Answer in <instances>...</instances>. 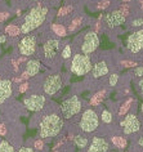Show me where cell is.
Returning <instances> with one entry per match:
<instances>
[{"instance_id": "cell-3", "label": "cell", "mask_w": 143, "mask_h": 152, "mask_svg": "<svg viewBox=\"0 0 143 152\" xmlns=\"http://www.w3.org/2000/svg\"><path fill=\"white\" fill-rule=\"evenodd\" d=\"M92 67H93L92 59H90V57L88 54H84V53L74 54L72 61H71V64H70V70L74 75L84 76L86 74H89Z\"/></svg>"}, {"instance_id": "cell-39", "label": "cell", "mask_w": 143, "mask_h": 152, "mask_svg": "<svg viewBox=\"0 0 143 152\" xmlns=\"http://www.w3.org/2000/svg\"><path fill=\"white\" fill-rule=\"evenodd\" d=\"M99 30H101V23H99V21H98L96 25H94V30H93V31L94 32H99Z\"/></svg>"}, {"instance_id": "cell-35", "label": "cell", "mask_w": 143, "mask_h": 152, "mask_svg": "<svg viewBox=\"0 0 143 152\" xmlns=\"http://www.w3.org/2000/svg\"><path fill=\"white\" fill-rule=\"evenodd\" d=\"M27 89H28V83H27V81L22 83V84L18 86V92H20V93H25Z\"/></svg>"}, {"instance_id": "cell-1", "label": "cell", "mask_w": 143, "mask_h": 152, "mask_svg": "<svg viewBox=\"0 0 143 152\" xmlns=\"http://www.w3.org/2000/svg\"><path fill=\"white\" fill-rule=\"evenodd\" d=\"M49 13L48 7H44L41 1H37L35 7H32L28 10V13L22 18V23L20 26L21 34L26 35V34H31L32 31H35L36 28H39L41 25L45 22Z\"/></svg>"}, {"instance_id": "cell-11", "label": "cell", "mask_w": 143, "mask_h": 152, "mask_svg": "<svg viewBox=\"0 0 143 152\" xmlns=\"http://www.w3.org/2000/svg\"><path fill=\"white\" fill-rule=\"evenodd\" d=\"M59 48H61V41L57 39H49L47 40L43 45V57L47 61H53L55 59Z\"/></svg>"}, {"instance_id": "cell-32", "label": "cell", "mask_w": 143, "mask_h": 152, "mask_svg": "<svg viewBox=\"0 0 143 152\" xmlns=\"http://www.w3.org/2000/svg\"><path fill=\"white\" fill-rule=\"evenodd\" d=\"M34 148L35 150H44V142H43V139H37V140H35V143H34Z\"/></svg>"}, {"instance_id": "cell-30", "label": "cell", "mask_w": 143, "mask_h": 152, "mask_svg": "<svg viewBox=\"0 0 143 152\" xmlns=\"http://www.w3.org/2000/svg\"><path fill=\"white\" fill-rule=\"evenodd\" d=\"M10 17V12L8 10H0V22H4Z\"/></svg>"}, {"instance_id": "cell-21", "label": "cell", "mask_w": 143, "mask_h": 152, "mask_svg": "<svg viewBox=\"0 0 143 152\" xmlns=\"http://www.w3.org/2000/svg\"><path fill=\"white\" fill-rule=\"evenodd\" d=\"M104 96H106V90H101V92L96 93L94 96L92 97V99H90V106H93V107H96V106H98L101 102H102V99L104 98Z\"/></svg>"}, {"instance_id": "cell-29", "label": "cell", "mask_w": 143, "mask_h": 152, "mask_svg": "<svg viewBox=\"0 0 143 152\" xmlns=\"http://www.w3.org/2000/svg\"><path fill=\"white\" fill-rule=\"evenodd\" d=\"M119 81V75L117 74H112L110 76V80H108V84H110V86H115L116 84H117Z\"/></svg>"}, {"instance_id": "cell-48", "label": "cell", "mask_w": 143, "mask_h": 152, "mask_svg": "<svg viewBox=\"0 0 143 152\" xmlns=\"http://www.w3.org/2000/svg\"><path fill=\"white\" fill-rule=\"evenodd\" d=\"M0 79H1V76H0Z\"/></svg>"}, {"instance_id": "cell-5", "label": "cell", "mask_w": 143, "mask_h": 152, "mask_svg": "<svg viewBox=\"0 0 143 152\" xmlns=\"http://www.w3.org/2000/svg\"><path fill=\"white\" fill-rule=\"evenodd\" d=\"M17 49H18V53H20L21 56H25V57L34 56L36 53V50H37V39H36V36L26 34V36H23L20 41H18Z\"/></svg>"}, {"instance_id": "cell-18", "label": "cell", "mask_w": 143, "mask_h": 152, "mask_svg": "<svg viewBox=\"0 0 143 152\" xmlns=\"http://www.w3.org/2000/svg\"><path fill=\"white\" fill-rule=\"evenodd\" d=\"M5 34L10 37H17L18 35H21V30H20V26L16 25V23H10L8 25L7 27L4 28Z\"/></svg>"}, {"instance_id": "cell-14", "label": "cell", "mask_w": 143, "mask_h": 152, "mask_svg": "<svg viewBox=\"0 0 143 152\" xmlns=\"http://www.w3.org/2000/svg\"><path fill=\"white\" fill-rule=\"evenodd\" d=\"M108 150H110V144L106 139L102 137H94L86 152H108Z\"/></svg>"}, {"instance_id": "cell-15", "label": "cell", "mask_w": 143, "mask_h": 152, "mask_svg": "<svg viewBox=\"0 0 143 152\" xmlns=\"http://www.w3.org/2000/svg\"><path fill=\"white\" fill-rule=\"evenodd\" d=\"M13 96V84L9 79H0V103Z\"/></svg>"}, {"instance_id": "cell-25", "label": "cell", "mask_w": 143, "mask_h": 152, "mask_svg": "<svg viewBox=\"0 0 143 152\" xmlns=\"http://www.w3.org/2000/svg\"><path fill=\"white\" fill-rule=\"evenodd\" d=\"M0 152H14V147L8 140L3 139L1 142H0Z\"/></svg>"}, {"instance_id": "cell-47", "label": "cell", "mask_w": 143, "mask_h": 152, "mask_svg": "<svg viewBox=\"0 0 143 152\" xmlns=\"http://www.w3.org/2000/svg\"><path fill=\"white\" fill-rule=\"evenodd\" d=\"M53 152H58V151H55V150H54V151H53Z\"/></svg>"}, {"instance_id": "cell-10", "label": "cell", "mask_w": 143, "mask_h": 152, "mask_svg": "<svg viewBox=\"0 0 143 152\" xmlns=\"http://www.w3.org/2000/svg\"><path fill=\"white\" fill-rule=\"evenodd\" d=\"M121 128L125 135L134 134V133L139 132V129H141V121L138 120V117L134 113H128L121 121Z\"/></svg>"}, {"instance_id": "cell-6", "label": "cell", "mask_w": 143, "mask_h": 152, "mask_svg": "<svg viewBox=\"0 0 143 152\" xmlns=\"http://www.w3.org/2000/svg\"><path fill=\"white\" fill-rule=\"evenodd\" d=\"M81 110H82V103H81L80 98L76 96L63 101L61 104V113L65 119H71L75 115H77Z\"/></svg>"}, {"instance_id": "cell-42", "label": "cell", "mask_w": 143, "mask_h": 152, "mask_svg": "<svg viewBox=\"0 0 143 152\" xmlns=\"http://www.w3.org/2000/svg\"><path fill=\"white\" fill-rule=\"evenodd\" d=\"M138 144H139V147H141L142 150H143V134H142L141 138H139V140H138Z\"/></svg>"}, {"instance_id": "cell-40", "label": "cell", "mask_w": 143, "mask_h": 152, "mask_svg": "<svg viewBox=\"0 0 143 152\" xmlns=\"http://www.w3.org/2000/svg\"><path fill=\"white\" fill-rule=\"evenodd\" d=\"M7 41V36L5 35H0V44H4Z\"/></svg>"}, {"instance_id": "cell-33", "label": "cell", "mask_w": 143, "mask_h": 152, "mask_svg": "<svg viewBox=\"0 0 143 152\" xmlns=\"http://www.w3.org/2000/svg\"><path fill=\"white\" fill-rule=\"evenodd\" d=\"M133 74L135 77H143V66H139L137 68H134Z\"/></svg>"}, {"instance_id": "cell-13", "label": "cell", "mask_w": 143, "mask_h": 152, "mask_svg": "<svg viewBox=\"0 0 143 152\" xmlns=\"http://www.w3.org/2000/svg\"><path fill=\"white\" fill-rule=\"evenodd\" d=\"M104 22L108 27H117L125 22V16L121 13V10H114L104 16Z\"/></svg>"}, {"instance_id": "cell-24", "label": "cell", "mask_w": 143, "mask_h": 152, "mask_svg": "<svg viewBox=\"0 0 143 152\" xmlns=\"http://www.w3.org/2000/svg\"><path fill=\"white\" fill-rule=\"evenodd\" d=\"M101 120H102L104 124H111L112 120H114V116H112V113L108 111V110H103V111L101 112Z\"/></svg>"}, {"instance_id": "cell-31", "label": "cell", "mask_w": 143, "mask_h": 152, "mask_svg": "<svg viewBox=\"0 0 143 152\" xmlns=\"http://www.w3.org/2000/svg\"><path fill=\"white\" fill-rule=\"evenodd\" d=\"M121 66H124L125 68H130L134 66H138L137 62H133V61H121Z\"/></svg>"}, {"instance_id": "cell-19", "label": "cell", "mask_w": 143, "mask_h": 152, "mask_svg": "<svg viewBox=\"0 0 143 152\" xmlns=\"http://www.w3.org/2000/svg\"><path fill=\"white\" fill-rule=\"evenodd\" d=\"M111 142L114 143L115 147L121 148V150L126 148V146H128L126 138H124V137H121V135H112V137H111Z\"/></svg>"}, {"instance_id": "cell-9", "label": "cell", "mask_w": 143, "mask_h": 152, "mask_svg": "<svg viewBox=\"0 0 143 152\" xmlns=\"http://www.w3.org/2000/svg\"><path fill=\"white\" fill-rule=\"evenodd\" d=\"M47 103V98L44 94H31V96L26 97L23 99V104L28 111L39 112L45 107Z\"/></svg>"}, {"instance_id": "cell-44", "label": "cell", "mask_w": 143, "mask_h": 152, "mask_svg": "<svg viewBox=\"0 0 143 152\" xmlns=\"http://www.w3.org/2000/svg\"><path fill=\"white\" fill-rule=\"evenodd\" d=\"M28 1H39V0H28Z\"/></svg>"}, {"instance_id": "cell-16", "label": "cell", "mask_w": 143, "mask_h": 152, "mask_svg": "<svg viewBox=\"0 0 143 152\" xmlns=\"http://www.w3.org/2000/svg\"><path fill=\"white\" fill-rule=\"evenodd\" d=\"M108 74V66L104 61H99L97 62L90 70V75L93 79H101L103 76H106Z\"/></svg>"}, {"instance_id": "cell-22", "label": "cell", "mask_w": 143, "mask_h": 152, "mask_svg": "<svg viewBox=\"0 0 143 152\" xmlns=\"http://www.w3.org/2000/svg\"><path fill=\"white\" fill-rule=\"evenodd\" d=\"M82 22H84V18H82L81 16H77V17H75L72 21L70 22V26H69V31L70 32H74V31H76V30L80 27V26L82 25Z\"/></svg>"}, {"instance_id": "cell-7", "label": "cell", "mask_w": 143, "mask_h": 152, "mask_svg": "<svg viewBox=\"0 0 143 152\" xmlns=\"http://www.w3.org/2000/svg\"><path fill=\"white\" fill-rule=\"evenodd\" d=\"M63 86V77L61 74H52L47 76L43 83V90L47 96H55Z\"/></svg>"}, {"instance_id": "cell-12", "label": "cell", "mask_w": 143, "mask_h": 152, "mask_svg": "<svg viewBox=\"0 0 143 152\" xmlns=\"http://www.w3.org/2000/svg\"><path fill=\"white\" fill-rule=\"evenodd\" d=\"M126 48L131 53H138L143 49V30L130 34L126 40Z\"/></svg>"}, {"instance_id": "cell-41", "label": "cell", "mask_w": 143, "mask_h": 152, "mask_svg": "<svg viewBox=\"0 0 143 152\" xmlns=\"http://www.w3.org/2000/svg\"><path fill=\"white\" fill-rule=\"evenodd\" d=\"M138 85H139V89H141V92L143 93V77H141V80H139Z\"/></svg>"}, {"instance_id": "cell-17", "label": "cell", "mask_w": 143, "mask_h": 152, "mask_svg": "<svg viewBox=\"0 0 143 152\" xmlns=\"http://www.w3.org/2000/svg\"><path fill=\"white\" fill-rule=\"evenodd\" d=\"M40 66L41 64L39 59H30L26 62V67L23 72L27 74L28 77H34V76H36L40 72Z\"/></svg>"}, {"instance_id": "cell-36", "label": "cell", "mask_w": 143, "mask_h": 152, "mask_svg": "<svg viewBox=\"0 0 143 152\" xmlns=\"http://www.w3.org/2000/svg\"><path fill=\"white\" fill-rule=\"evenodd\" d=\"M107 7H110V1L108 0H103V1H101L98 5H97V8L98 9H106Z\"/></svg>"}, {"instance_id": "cell-27", "label": "cell", "mask_w": 143, "mask_h": 152, "mask_svg": "<svg viewBox=\"0 0 143 152\" xmlns=\"http://www.w3.org/2000/svg\"><path fill=\"white\" fill-rule=\"evenodd\" d=\"M72 10H74V7L72 5H65V7H62V8L58 10V17L59 18L65 17V16H67V14H70Z\"/></svg>"}, {"instance_id": "cell-28", "label": "cell", "mask_w": 143, "mask_h": 152, "mask_svg": "<svg viewBox=\"0 0 143 152\" xmlns=\"http://www.w3.org/2000/svg\"><path fill=\"white\" fill-rule=\"evenodd\" d=\"M72 56V50H71V45H66L65 49L62 50V58L63 59H69Z\"/></svg>"}, {"instance_id": "cell-8", "label": "cell", "mask_w": 143, "mask_h": 152, "mask_svg": "<svg viewBox=\"0 0 143 152\" xmlns=\"http://www.w3.org/2000/svg\"><path fill=\"white\" fill-rule=\"evenodd\" d=\"M99 47V37L97 35V32L94 31H88L82 37L80 50L84 54H92L97 50V48Z\"/></svg>"}, {"instance_id": "cell-45", "label": "cell", "mask_w": 143, "mask_h": 152, "mask_svg": "<svg viewBox=\"0 0 143 152\" xmlns=\"http://www.w3.org/2000/svg\"><path fill=\"white\" fill-rule=\"evenodd\" d=\"M141 8H142V10H143V1H142V5H141Z\"/></svg>"}, {"instance_id": "cell-46", "label": "cell", "mask_w": 143, "mask_h": 152, "mask_svg": "<svg viewBox=\"0 0 143 152\" xmlns=\"http://www.w3.org/2000/svg\"><path fill=\"white\" fill-rule=\"evenodd\" d=\"M124 1H125V3H126V1H130V0H124Z\"/></svg>"}, {"instance_id": "cell-34", "label": "cell", "mask_w": 143, "mask_h": 152, "mask_svg": "<svg viewBox=\"0 0 143 152\" xmlns=\"http://www.w3.org/2000/svg\"><path fill=\"white\" fill-rule=\"evenodd\" d=\"M131 26L133 27H141L143 26V18H135V20L131 21Z\"/></svg>"}, {"instance_id": "cell-2", "label": "cell", "mask_w": 143, "mask_h": 152, "mask_svg": "<svg viewBox=\"0 0 143 152\" xmlns=\"http://www.w3.org/2000/svg\"><path fill=\"white\" fill-rule=\"evenodd\" d=\"M63 129V119L57 113H49L41 119L39 124V135L41 139L57 137Z\"/></svg>"}, {"instance_id": "cell-4", "label": "cell", "mask_w": 143, "mask_h": 152, "mask_svg": "<svg viewBox=\"0 0 143 152\" xmlns=\"http://www.w3.org/2000/svg\"><path fill=\"white\" fill-rule=\"evenodd\" d=\"M99 125V119H98V113L94 110L88 108L82 112L81 119H80V124L79 126L84 133H93L98 129Z\"/></svg>"}, {"instance_id": "cell-37", "label": "cell", "mask_w": 143, "mask_h": 152, "mask_svg": "<svg viewBox=\"0 0 143 152\" xmlns=\"http://www.w3.org/2000/svg\"><path fill=\"white\" fill-rule=\"evenodd\" d=\"M18 152H34V150L31 147H21L20 150H18Z\"/></svg>"}, {"instance_id": "cell-20", "label": "cell", "mask_w": 143, "mask_h": 152, "mask_svg": "<svg viewBox=\"0 0 143 152\" xmlns=\"http://www.w3.org/2000/svg\"><path fill=\"white\" fill-rule=\"evenodd\" d=\"M52 27V31H53L55 35L59 36V37H65L67 35V30L63 25H59V23H53L50 26Z\"/></svg>"}, {"instance_id": "cell-43", "label": "cell", "mask_w": 143, "mask_h": 152, "mask_svg": "<svg viewBox=\"0 0 143 152\" xmlns=\"http://www.w3.org/2000/svg\"><path fill=\"white\" fill-rule=\"evenodd\" d=\"M141 113H142V116H143V104L141 106Z\"/></svg>"}, {"instance_id": "cell-38", "label": "cell", "mask_w": 143, "mask_h": 152, "mask_svg": "<svg viewBox=\"0 0 143 152\" xmlns=\"http://www.w3.org/2000/svg\"><path fill=\"white\" fill-rule=\"evenodd\" d=\"M7 134V128L3 124H0V135H5Z\"/></svg>"}, {"instance_id": "cell-26", "label": "cell", "mask_w": 143, "mask_h": 152, "mask_svg": "<svg viewBox=\"0 0 143 152\" xmlns=\"http://www.w3.org/2000/svg\"><path fill=\"white\" fill-rule=\"evenodd\" d=\"M133 98H128V99L125 101V103H123V106L120 107V111H119V115L120 116H123V115H125V113L128 112V110L130 108V104L133 103Z\"/></svg>"}, {"instance_id": "cell-23", "label": "cell", "mask_w": 143, "mask_h": 152, "mask_svg": "<svg viewBox=\"0 0 143 152\" xmlns=\"http://www.w3.org/2000/svg\"><path fill=\"white\" fill-rule=\"evenodd\" d=\"M74 143L76 144L79 148H85L88 146V138L84 135H76L74 138Z\"/></svg>"}]
</instances>
